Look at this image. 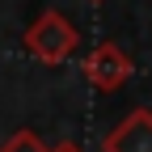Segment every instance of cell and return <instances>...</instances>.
<instances>
[{
    "label": "cell",
    "instance_id": "6da1fadb",
    "mask_svg": "<svg viewBox=\"0 0 152 152\" xmlns=\"http://www.w3.org/2000/svg\"><path fill=\"white\" fill-rule=\"evenodd\" d=\"M76 47H80V34H76V26L68 21L59 9H42L30 21V30H26V51L34 55V59H42V64L72 59Z\"/></svg>",
    "mask_w": 152,
    "mask_h": 152
},
{
    "label": "cell",
    "instance_id": "7a4b0ae2",
    "mask_svg": "<svg viewBox=\"0 0 152 152\" xmlns=\"http://www.w3.org/2000/svg\"><path fill=\"white\" fill-rule=\"evenodd\" d=\"M80 72H85V80L97 89V93H118L127 80H131V72H135V64H131V55L118 47V42H97L85 59H80Z\"/></svg>",
    "mask_w": 152,
    "mask_h": 152
},
{
    "label": "cell",
    "instance_id": "3957f363",
    "mask_svg": "<svg viewBox=\"0 0 152 152\" xmlns=\"http://www.w3.org/2000/svg\"><path fill=\"white\" fill-rule=\"evenodd\" d=\"M102 152H152V110L135 106L118 127L102 135Z\"/></svg>",
    "mask_w": 152,
    "mask_h": 152
},
{
    "label": "cell",
    "instance_id": "277c9868",
    "mask_svg": "<svg viewBox=\"0 0 152 152\" xmlns=\"http://www.w3.org/2000/svg\"><path fill=\"white\" fill-rule=\"evenodd\" d=\"M0 152H51V148L42 144V135H38V131L21 127V131H13V135L0 144Z\"/></svg>",
    "mask_w": 152,
    "mask_h": 152
},
{
    "label": "cell",
    "instance_id": "5b68a950",
    "mask_svg": "<svg viewBox=\"0 0 152 152\" xmlns=\"http://www.w3.org/2000/svg\"><path fill=\"white\" fill-rule=\"evenodd\" d=\"M51 152H85V148H80V144H72V140H64V144H55Z\"/></svg>",
    "mask_w": 152,
    "mask_h": 152
},
{
    "label": "cell",
    "instance_id": "8992f818",
    "mask_svg": "<svg viewBox=\"0 0 152 152\" xmlns=\"http://www.w3.org/2000/svg\"><path fill=\"white\" fill-rule=\"evenodd\" d=\"M93 4H102V0H93Z\"/></svg>",
    "mask_w": 152,
    "mask_h": 152
}]
</instances>
